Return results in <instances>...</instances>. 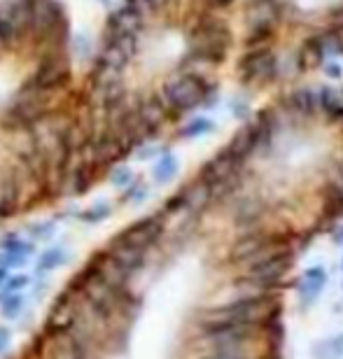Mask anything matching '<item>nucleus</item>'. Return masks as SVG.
<instances>
[{"label":"nucleus","instance_id":"393cba45","mask_svg":"<svg viewBox=\"0 0 343 359\" xmlns=\"http://www.w3.org/2000/svg\"><path fill=\"white\" fill-rule=\"evenodd\" d=\"M250 3H262V0H250Z\"/></svg>","mask_w":343,"mask_h":359},{"label":"nucleus","instance_id":"2eb2a0df","mask_svg":"<svg viewBox=\"0 0 343 359\" xmlns=\"http://www.w3.org/2000/svg\"><path fill=\"white\" fill-rule=\"evenodd\" d=\"M318 40H320V47H323L325 59H337V56L343 54V45L337 31H325L323 35H318Z\"/></svg>","mask_w":343,"mask_h":359},{"label":"nucleus","instance_id":"7ed1b4c3","mask_svg":"<svg viewBox=\"0 0 343 359\" xmlns=\"http://www.w3.org/2000/svg\"><path fill=\"white\" fill-rule=\"evenodd\" d=\"M28 28L42 40H54L66 33V12L61 0H33L28 5Z\"/></svg>","mask_w":343,"mask_h":359},{"label":"nucleus","instance_id":"4468645a","mask_svg":"<svg viewBox=\"0 0 343 359\" xmlns=\"http://www.w3.org/2000/svg\"><path fill=\"white\" fill-rule=\"evenodd\" d=\"M154 180L159 184H166V182H170V180L175 177V173H177V159L173 154H163L159 161H156V166H154Z\"/></svg>","mask_w":343,"mask_h":359},{"label":"nucleus","instance_id":"aec40b11","mask_svg":"<svg viewBox=\"0 0 343 359\" xmlns=\"http://www.w3.org/2000/svg\"><path fill=\"white\" fill-rule=\"evenodd\" d=\"M325 70H327V75H330V77H334V80H339V77L343 75V70H341V66H339V63H327V66H325Z\"/></svg>","mask_w":343,"mask_h":359},{"label":"nucleus","instance_id":"f257e3e1","mask_svg":"<svg viewBox=\"0 0 343 359\" xmlns=\"http://www.w3.org/2000/svg\"><path fill=\"white\" fill-rule=\"evenodd\" d=\"M231 47V31L222 19H203L189 35V59L203 63H224Z\"/></svg>","mask_w":343,"mask_h":359},{"label":"nucleus","instance_id":"6e6552de","mask_svg":"<svg viewBox=\"0 0 343 359\" xmlns=\"http://www.w3.org/2000/svg\"><path fill=\"white\" fill-rule=\"evenodd\" d=\"M285 105H288L290 112H295L297 117H313L320 110V91L316 89H297L288 93L285 98Z\"/></svg>","mask_w":343,"mask_h":359},{"label":"nucleus","instance_id":"a211bd4d","mask_svg":"<svg viewBox=\"0 0 343 359\" xmlns=\"http://www.w3.org/2000/svg\"><path fill=\"white\" fill-rule=\"evenodd\" d=\"M133 180V173L128 168H117L112 173V182H114V187H126L128 182Z\"/></svg>","mask_w":343,"mask_h":359},{"label":"nucleus","instance_id":"f8f14e48","mask_svg":"<svg viewBox=\"0 0 343 359\" xmlns=\"http://www.w3.org/2000/svg\"><path fill=\"white\" fill-rule=\"evenodd\" d=\"M320 110L327 114V119L341 121L343 119V91L325 87L320 89Z\"/></svg>","mask_w":343,"mask_h":359},{"label":"nucleus","instance_id":"b1692460","mask_svg":"<svg viewBox=\"0 0 343 359\" xmlns=\"http://www.w3.org/2000/svg\"><path fill=\"white\" fill-rule=\"evenodd\" d=\"M98 3H103V5H108V3H110V0H98Z\"/></svg>","mask_w":343,"mask_h":359},{"label":"nucleus","instance_id":"ddd939ff","mask_svg":"<svg viewBox=\"0 0 343 359\" xmlns=\"http://www.w3.org/2000/svg\"><path fill=\"white\" fill-rule=\"evenodd\" d=\"M297 63H299V70H316L323 66L325 56H323V47H320L318 38H309L304 42L302 52L297 56Z\"/></svg>","mask_w":343,"mask_h":359},{"label":"nucleus","instance_id":"9d476101","mask_svg":"<svg viewBox=\"0 0 343 359\" xmlns=\"http://www.w3.org/2000/svg\"><path fill=\"white\" fill-rule=\"evenodd\" d=\"M274 241L271 236H267L264 231H250L246 236H241L238 241L234 243V248H231V257H234V262L236 264H241L243 259H248L250 255H255L257 250H262L264 245H269V243Z\"/></svg>","mask_w":343,"mask_h":359},{"label":"nucleus","instance_id":"1a4fd4ad","mask_svg":"<svg viewBox=\"0 0 343 359\" xmlns=\"http://www.w3.org/2000/svg\"><path fill=\"white\" fill-rule=\"evenodd\" d=\"M142 24H145V21H142L138 14L131 10V7L121 5L110 14L108 35H138Z\"/></svg>","mask_w":343,"mask_h":359},{"label":"nucleus","instance_id":"423d86ee","mask_svg":"<svg viewBox=\"0 0 343 359\" xmlns=\"http://www.w3.org/2000/svg\"><path fill=\"white\" fill-rule=\"evenodd\" d=\"M70 68L66 59L61 56H49V59L42 61V66L38 68V73L33 75V80L28 82V87L40 89V91H52L56 87H61L63 82L68 80Z\"/></svg>","mask_w":343,"mask_h":359},{"label":"nucleus","instance_id":"5701e85b","mask_svg":"<svg viewBox=\"0 0 343 359\" xmlns=\"http://www.w3.org/2000/svg\"><path fill=\"white\" fill-rule=\"evenodd\" d=\"M149 3L154 5V10H161V7L166 5V0H149Z\"/></svg>","mask_w":343,"mask_h":359},{"label":"nucleus","instance_id":"a878e982","mask_svg":"<svg viewBox=\"0 0 343 359\" xmlns=\"http://www.w3.org/2000/svg\"><path fill=\"white\" fill-rule=\"evenodd\" d=\"M341 121H343V119H341Z\"/></svg>","mask_w":343,"mask_h":359},{"label":"nucleus","instance_id":"9b49d317","mask_svg":"<svg viewBox=\"0 0 343 359\" xmlns=\"http://www.w3.org/2000/svg\"><path fill=\"white\" fill-rule=\"evenodd\" d=\"M325 269H309L306 271V276L302 278V283H299V292H302V301L304 304H313V301L318 299L320 290H323L325 285Z\"/></svg>","mask_w":343,"mask_h":359},{"label":"nucleus","instance_id":"dca6fc26","mask_svg":"<svg viewBox=\"0 0 343 359\" xmlns=\"http://www.w3.org/2000/svg\"><path fill=\"white\" fill-rule=\"evenodd\" d=\"M213 128H215V124H213L208 117H196V119H191L189 124L182 128L180 135H182V138H199V135L210 133Z\"/></svg>","mask_w":343,"mask_h":359},{"label":"nucleus","instance_id":"f03ea898","mask_svg":"<svg viewBox=\"0 0 343 359\" xmlns=\"http://www.w3.org/2000/svg\"><path fill=\"white\" fill-rule=\"evenodd\" d=\"M210 84H206L199 75L184 73L177 77H170V80L163 84V93L161 100L166 103L168 110L173 112H189L194 107L203 105V98L208 93Z\"/></svg>","mask_w":343,"mask_h":359},{"label":"nucleus","instance_id":"f3484780","mask_svg":"<svg viewBox=\"0 0 343 359\" xmlns=\"http://www.w3.org/2000/svg\"><path fill=\"white\" fill-rule=\"evenodd\" d=\"M323 346H325V353H320L318 359H339L343 355V336L325 341Z\"/></svg>","mask_w":343,"mask_h":359},{"label":"nucleus","instance_id":"39448f33","mask_svg":"<svg viewBox=\"0 0 343 359\" xmlns=\"http://www.w3.org/2000/svg\"><path fill=\"white\" fill-rule=\"evenodd\" d=\"M47 91H40V89H33V87H26L24 93L14 100V107H12V117L19 121V124H35L45 117L47 112Z\"/></svg>","mask_w":343,"mask_h":359},{"label":"nucleus","instance_id":"4be33fe9","mask_svg":"<svg viewBox=\"0 0 343 359\" xmlns=\"http://www.w3.org/2000/svg\"><path fill=\"white\" fill-rule=\"evenodd\" d=\"M3 40H10V35H7L5 19H3V14H0V42H3Z\"/></svg>","mask_w":343,"mask_h":359},{"label":"nucleus","instance_id":"20e7f679","mask_svg":"<svg viewBox=\"0 0 343 359\" xmlns=\"http://www.w3.org/2000/svg\"><path fill=\"white\" fill-rule=\"evenodd\" d=\"M281 61L271 47H248L241 61V75L246 82H271L278 77Z\"/></svg>","mask_w":343,"mask_h":359},{"label":"nucleus","instance_id":"0eeeda50","mask_svg":"<svg viewBox=\"0 0 343 359\" xmlns=\"http://www.w3.org/2000/svg\"><path fill=\"white\" fill-rule=\"evenodd\" d=\"M255 147H257V128L255 124H246L234 133V138L229 140V145L224 149L243 166L255 154Z\"/></svg>","mask_w":343,"mask_h":359},{"label":"nucleus","instance_id":"6ab92c4d","mask_svg":"<svg viewBox=\"0 0 343 359\" xmlns=\"http://www.w3.org/2000/svg\"><path fill=\"white\" fill-rule=\"evenodd\" d=\"M89 49H91L89 40L84 38V35H77V38H75V54H77V59H87Z\"/></svg>","mask_w":343,"mask_h":359},{"label":"nucleus","instance_id":"412c9836","mask_svg":"<svg viewBox=\"0 0 343 359\" xmlns=\"http://www.w3.org/2000/svg\"><path fill=\"white\" fill-rule=\"evenodd\" d=\"M234 114L236 117H248V105L246 103H234Z\"/></svg>","mask_w":343,"mask_h":359}]
</instances>
